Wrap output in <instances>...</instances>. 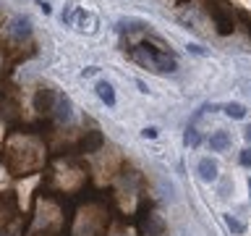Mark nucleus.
<instances>
[{
  "mask_svg": "<svg viewBox=\"0 0 251 236\" xmlns=\"http://www.w3.org/2000/svg\"><path fill=\"white\" fill-rule=\"evenodd\" d=\"M42 145L34 139V137H13L11 142L5 145V152H3V160L8 165V171L16 173V176H24L29 171H37L42 165Z\"/></svg>",
  "mask_w": 251,
  "mask_h": 236,
  "instance_id": "1",
  "label": "nucleus"
},
{
  "mask_svg": "<svg viewBox=\"0 0 251 236\" xmlns=\"http://www.w3.org/2000/svg\"><path fill=\"white\" fill-rule=\"evenodd\" d=\"M133 58H136L141 66H147V68H152V71H160V74L178 68V63H176V58H173V55H165V53H160V50H152V45H147V42L136 47Z\"/></svg>",
  "mask_w": 251,
  "mask_h": 236,
  "instance_id": "2",
  "label": "nucleus"
},
{
  "mask_svg": "<svg viewBox=\"0 0 251 236\" xmlns=\"http://www.w3.org/2000/svg\"><path fill=\"white\" fill-rule=\"evenodd\" d=\"M81 212V223H78L74 228V234L71 236H97L100 231H94V220H102V218H107V212L105 207H100V205H86L84 210H78Z\"/></svg>",
  "mask_w": 251,
  "mask_h": 236,
  "instance_id": "3",
  "label": "nucleus"
},
{
  "mask_svg": "<svg viewBox=\"0 0 251 236\" xmlns=\"http://www.w3.org/2000/svg\"><path fill=\"white\" fill-rule=\"evenodd\" d=\"M209 16H212V21H215V29H217V34H233V29H235V21H233V13H230V8H223L220 3H209Z\"/></svg>",
  "mask_w": 251,
  "mask_h": 236,
  "instance_id": "4",
  "label": "nucleus"
},
{
  "mask_svg": "<svg viewBox=\"0 0 251 236\" xmlns=\"http://www.w3.org/2000/svg\"><path fill=\"white\" fill-rule=\"evenodd\" d=\"M55 102H58V94H55L50 87H39L37 94H34V110L37 113H50V110L55 108Z\"/></svg>",
  "mask_w": 251,
  "mask_h": 236,
  "instance_id": "5",
  "label": "nucleus"
},
{
  "mask_svg": "<svg viewBox=\"0 0 251 236\" xmlns=\"http://www.w3.org/2000/svg\"><path fill=\"white\" fill-rule=\"evenodd\" d=\"M102 145H105V137H102L100 131H86L81 137V142H78V149L86 155V152H97Z\"/></svg>",
  "mask_w": 251,
  "mask_h": 236,
  "instance_id": "6",
  "label": "nucleus"
},
{
  "mask_svg": "<svg viewBox=\"0 0 251 236\" xmlns=\"http://www.w3.org/2000/svg\"><path fill=\"white\" fill-rule=\"evenodd\" d=\"M94 27H97V16L84 11V8H78L76 11V19H74V29L78 31H94Z\"/></svg>",
  "mask_w": 251,
  "mask_h": 236,
  "instance_id": "7",
  "label": "nucleus"
},
{
  "mask_svg": "<svg viewBox=\"0 0 251 236\" xmlns=\"http://www.w3.org/2000/svg\"><path fill=\"white\" fill-rule=\"evenodd\" d=\"M11 31L16 39H29L31 37V19L29 16H16L11 24Z\"/></svg>",
  "mask_w": 251,
  "mask_h": 236,
  "instance_id": "8",
  "label": "nucleus"
},
{
  "mask_svg": "<svg viewBox=\"0 0 251 236\" xmlns=\"http://www.w3.org/2000/svg\"><path fill=\"white\" fill-rule=\"evenodd\" d=\"M196 173H199L201 181H217V163L212 157H201L199 165H196Z\"/></svg>",
  "mask_w": 251,
  "mask_h": 236,
  "instance_id": "9",
  "label": "nucleus"
},
{
  "mask_svg": "<svg viewBox=\"0 0 251 236\" xmlns=\"http://www.w3.org/2000/svg\"><path fill=\"white\" fill-rule=\"evenodd\" d=\"M94 89H97V97L105 102V105H110V108L115 105V89H113V84H110V82H97Z\"/></svg>",
  "mask_w": 251,
  "mask_h": 236,
  "instance_id": "10",
  "label": "nucleus"
},
{
  "mask_svg": "<svg viewBox=\"0 0 251 236\" xmlns=\"http://www.w3.org/2000/svg\"><path fill=\"white\" fill-rule=\"evenodd\" d=\"M71 110H74V105H71V97H66V94H60L58 102H55V118L63 123L71 118Z\"/></svg>",
  "mask_w": 251,
  "mask_h": 236,
  "instance_id": "11",
  "label": "nucleus"
},
{
  "mask_svg": "<svg viewBox=\"0 0 251 236\" xmlns=\"http://www.w3.org/2000/svg\"><path fill=\"white\" fill-rule=\"evenodd\" d=\"M230 147V134L227 131H215L209 137V149H215V152H223V149Z\"/></svg>",
  "mask_w": 251,
  "mask_h": 236,
  "instance_id": "12",
  "label": "nucleus"
},
{
  "mask_svg": "<svg viewBox=\"0 0 251 236\" xmlns=\"http://www.w3.org/2000/svg\"><path fill=\"white\" fill-rule=\"evenodd\" d=\"M16 113H19V102H16V100H8L5 94H0V116H3L5 121H13Z\"/></svg>",
  "mask_w": 251,
  "mask_h": 236,
  "instance_id": "13",
  "label": "nucleus"
},
{
  "mask_svg": "<svg viewBox=\"0 0 251 236\" xmlns=\"http://www.w3.org/2000/svg\"><path fill=\"white\" fill-rule=\"evenodd\" d=\"M144 234L147 236H162V231H165V223L157 215H147V220H144Z\"/></svg>",
  "mask_w": 251,
  "mask_h": 236,
  "instance_id": "14",
  "label": "nucleus"
},
{
  "mask_svg": "<svg viewBox=\"0 0 251 236\" xmlns=\"http://www.w3.org/2000/svg\"><path fill=\"white\" fill-rule=\"evenodd\" d=\"M225 116H227V118H235V121H241V118L246 116V108H243L241 102H227V105H225Z\"/></svg>",
  "mask_w": 251,
  "mask_h": 236,
  "instance_id": "15",
  "label": "nucleus"
},
{
  "mask_svg": "<svg viewBox=\"0 0 251 236\" xmlns=\"http://www.w3.org/2000/svg\"><path fill=\"white\" fill-rule=\"evenodd\" d=\"M199 142H201L199 131H196V129H186V134H183V145L186 147H196Z\"/></svg>",
  "mask_w": 251,
  "mask_h": 236,
  "instance_id": "16",
  "label": "nucleus"
},
{
  "mask_svg": "<svg viewBox=\"0 0 251 236\" xmlns=\"http://www.w3.org/2000/svg\"><path fill=\"white\" fill-rule=\"evenodd\" d=\"M225 223H227V228H230L233 234H243V231H246V226H243L238 218H233L230 212H227V215H225Z\"/></svg>",
  "mask_w": 251,
  "mask_h": 236,
  "instance_id": "17",
  "label": "nucleus"
},
{
  "mask_svg": "<svg viewBox=\"0 0 251 236\" xmlns=\"http://www.w3.org/2000/svg\"><path fill=\"white\" fill-rule=\"evenodd\" d=\"M76 11H78V5H76V3H68V5H66V11H63V24H68V27H74Z\"/></svg>",
  "mask_w": 251,
  "mask_h": 236,
  "instance_id": "18",
  "label": "nucleus"
},
{
  "mask_svg": "<svg viewBox=\"0 0 251 236\" xmlns=\"http://www.w3.org/2000/svg\"><path fill=\"white\" fill-rule=\"evenodd\" d=\"M157 134H160L157 126H144V129H141V137L144 139H157Z\"/></svg>",
  "mask_w": 251,
  "mask_h": 236,
  "instance_id": "19",
  "label": "nucleus"
},
{
  "mask_svg": "<svg viewBox=\"0 0 251 236\" xmlns=\"http://www.w3.org/2000/svg\"><path fill=\"white\" fill-rule=\"evenodd\" d=\"M238 163L241 165H251V149H243V152L238 155Z\"/></svg>",
  "mask_w": 251,
  "mask_h": 236,
  "instance_id": "20",
  "label": "nucleus"
},
{
  "mask_svg": "<svg viewBox=\"0 0 251 236\" xmlns=\"http://www.w3.org/2000/svg\"><path fill=\"white\" fill-rule=\"evenodd\" d=\"M188 50H191L194 55H204V47L201 45H188Z\"/></svg>",
  "mask_w": 251,
  "mask_h": 236,
  "instance_id": "21",
  "label": "nucleus"
},
{
  "mask_svg": "<svg viewBox=\"0 0 251 236\" xmlns=\"http://www.w3.org/2000/svg\"><path fill=\"white\" fill-rule=\"evenodd\" d=\"M97 66H89V68H84V76H94V74H97Z\"/></svg>",
  "mask_w": 251,
  "mask_h": 236,
  "instance_id": "22",
  "label": "nucleus"
},
{
  "mask_svg": "<svg viewBox=\"0 0 251 236\" xmlns=\"http://www.w3.org/2000/svg\"><path fill=\"white\" fill-rule=\"evenodd\" d=\"M243 137H246V142H249V145H251V123L246 126V129H243Z\"/></svg>",
  "mask_w": 251,
  "mask_h": 236,
  "instance_id": "23",
  "label": "nucleus"
},
{
  "mask_svg": "<svg viewBox=\"0 0 251 236\" xmlns=\"http://www.w3.org/2000/svg\"><path fill=\"white\" fill-rule=\"evenodd\" d=\"M241 19L246 21V29H249V34H251V19H249V16H241Z\"/></svg>",
  "mask_w": 251,
  "mask_h": 236,
  "instance_id": "24",
  "label": "nucleus"
},
{
  "mask_svg": "<svg viewBox=\"0 0 251 236\" xmlns=\"http://www.w3.org/2000/svg\"><path fill=\"white\" fill-rule=\"evenodd\" d=\"M249 189H251V181H249Z\"/></svg>",
  "mask_w": 251,
  "mask_h": 236,
  "instance_id": "25",
  "label": "nucleus"
}]
</instances>
